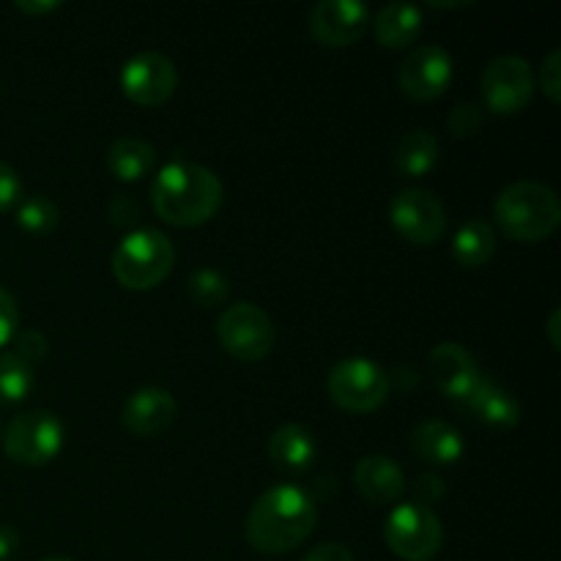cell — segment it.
<instances>
[{"label": "cell", "mask_w": 561, "mask_h": 561, "mask_svg": "<svg viewBox=\"0 0 561 561\" xmlns=\"http://www.w3.org/2000/svg\"><path fill=\"white\" fill-rule=\"evenodd\" d=\"M318 502L296 485H274L255 499L247 515V542L257 553L283 557L305 546L316 531Z\"/></svg>", "instance_id": "1"}, {"label": "cell", "mask_w": 561, "mask_h": 561, "mask_svg": "<svg viewBox=\"0 0 561 561\" xmlns=\"http://www.w3.org/2000/svg\"><path fill=\"white\" fill-rule=\"evenodd\" d=\"M222 181L206 164L173 159L151 184V206L173 228H201L222 208Z\"/></svg>", "instance_id": "2"}, {"label": "cell", "mask_w": 561, "mask_h": 561, "mask_svg": "<svg viewBox=\"0 0 561 561\" xmlns=\"http://www.w3.org/2000/svg\"><path fill=\"white\" fill-rule=\"evenodd\" d=\"M496 228L520 244L548 241L561 225L559 195L540 181H515L493 203Z\"/></svg>", "instance_id": "3"}, {"label": "cell", "mask_w": 561, "mask_h": 561, "mask_svg": "<svg viewBox=\"0 0 561 561\" xmlns=\"http://www.w3.org/2000/svg\"><path fill=\"white\" fill-rule=\"evenodd\" d=\"M175 247L162 230L137 228L121 239L113 252V277L126 290H153L170 277Z\"/></svg>", "instance_id": "4"}, {"label": "cell", "mask_w": 561, "mask_h": 561, "mask_svg": "<svg viewBox=\"0 0 561 561\" xmlns=\"http://www.w3.org/2000/svg\"><path fill=\"white\" fill-rule=\"evenodd\" d=\"M327 392L332 403L348 414H373L389 400L392 381L387 370L373 359L348 356L329 370Z\"/></svg>", "instance_id": "5"}, {"label": "cell", "mask_w": 561, "mask_h": 561, "mask_svg": "<svg viewBox=\"0 0 561 561\" xmlns=\"http://www.w3.org/2000/svg\"><path fill=\"white\" fill-rule=\"evenodd\" d=\"M64 422L53 411L44 409L22 411L0 433L5 458L20 466H31V469L53 463L64 449Z\"/></svg>", "instance_id": "6"}, {"label": "cell", "mask_w": 561, "mask_h": 561, "mask_svg": "<svg viewBox=\"0 0 561 561\" xmlns=\"http://www.w3.org/2000/svg\"><path fill=\"white\" fill-rule=\"evenodd\" d=\"M383 542L403 561H431L444 546L442 518L416 502L394 504L383 520Z\"/></svg>", "instance_id": "7"}, {"label": "cell", "mask_w": 561, "mask_h": 561, "mask_svg": "<svg viewBox=\"0 0 561 561\" xmlns=\"http://www.w3.org/2000/svg\"><path fill=\"white\" fill-rule=\"evenodd\" d=\"M217 340L225 354L239 362H261L277 345V329L266 310L252 301H236L217 318Z\"/></svg>", "instance_id": "8"}, {"label": "cell", "mask_w": 561, "mask_h": 561, "mask_svg": "<svg viewBox=\"0 0 561 561\" xmlns=\"http://www.w3.org/2000/svg\"><path fill=\"white\" fill-rule=\"evenodd\" d=\"M535 69L520 55H499V58H493L485 66L480 80L485 107L491 113L504 115V118L524 113L529 107L531 96H535Z\"/></svg>", "instance_id": "9"}, {"label": "cell", "mask_w": 561, "mask_h": 561, "mask_svg": "<svg viewBox=\"0 0 561 561\" xmlns=\"http://www.w3.org/2000/svg\"><path fill=\"white\" fill-rule=\"evenodd\" d=\"M389 222L409 244L431 247L447 233V208L431 190L409 186L389 201Z\"/></svg>", "instance_id": "10"}, {"label": "cell", "mask_w": 561, "mask_h": 561, "mask_svg": "<svg viewBox=\"0 0 561 561\" xmlns=\"http://www.w3.org/2000/svg\"><path fill=\"white\" fill-rule=\"evenodd\" d=\"M455 60L442 44H420L405 53L398 66V85L414 102H436L449 91Z\"/></svg>", "instance_id": "11"}, {"label": "cell", "mask_w": 561, "mask_h": 561, "mask_svg": "<svg viewBox=\"0 0 561 561\" xmlns=\"http://www.w3.org/2000/svg\"><path fill=\"white\" fill-rule=\"evenodd\" d=\"M118 82L129 102L140 104V107H162L179 88V71L168 55L146 49L126 60Z\"/></svg>", "instance_id": "12"}, {"label": "cell", "mask_w": 561, "mask_h": 561, "mask_svg": "<svg viewBox=\"0 0 561 561\" xmlns=\"http://www.w3.org/2000/svg\"><path fill=\"white\" fill-rule=\"evenodd\" d=\"M370 27V9L359 0H321L310 11V33L329 49L359 42Z\"/></svg>", "instance_id": "13"}, {"label": "cell", "mask_w": 561, "mask_h": 561, "mask_svg": "<svg viewBox=\"0 0 561 561\" xmlns=\"http://www.w3.org/2000/svg\"><path fill=\"white\" fill-rule=\"evenodd\" d=\"M179 416V403L162 387H140L126 398L121 409V425L137 438H153L170 431Z\"/></svg>", "instance_id": "14"}, {"label": "cell", "mask_w": 561, "mask_h": 561, "mask_svg": "<svg viewBox=\"0 0 561 561\" xmlns=\"http://www.w3.org/2000/svg\"><path fill=\"white\" fill-rule=\"evenodd\" d=\"M427 373L438 392L460 403L482 378L474 354L460 343H438L427 356Z\"/></svg>", "instance_id": "15"}, {"label": "cell", "mask_w": 561, "mask_h": 561, "mask_svg": "<svg viewBox=\"0 0 561 561\" xmlns=\"http://www.w3.org/2000/svg\"><path fill=\"white\" fill-rule=\"evenodd\" d=\"M455 405H458L460 411H466V414L474 416L477 422H482V425L496 427V431H510V427L518 425L520 414H524L518 398H515L510 389H504L502 383L491 381V378L485 376H482L480 381H477V387Z\"/></svg>", "instance_id": "16"}, {"label": "cell", "mask_w": 561, "mask_h": 561, "mask_svg": "<svg viewBox=\"0 0 561 561\" xmlns=\"http://www.w3.org/2000/svg\"><path fill=\"white\" fill-rule=\"evenodd\" d=\"M354 488L365 502L378 507L398 504L405 493V471L389 455H367L356 463Z\"/></svg>", "instance_id": "17"}, {"label": "cell", "mask_w": 561, "mask_h": 561, "mask_svg": "<svg viewBox=\"0 0 561 561\" xmlns=\"http://www.w3.org/2000/svg\"><path fill=\"white\" fill-rule=\"evenodd\" d=\"M409 447L422 463L455 466L466 453V442L458 427L444 420H425L411 431Z\"/></svg>", "instance_id": "18"}, {"label": "cell", "mask_w": 561, "mask_h": 561, "mask_svg": "<svg viewBox=\"0 0 561 561\" xmlns=\"http://www.w3.org/2000/svg\"><path fill=\"white\" fill-rule=\"evenodd\" d=\"M268 458L279 471L288 474H305L316 466L318 460V442L305 425L299 422H288L279 425L277 431L268 436Z\"/></svg>", "instance_id": "19"}, {"label": "cell", "mask_w": 561, "mask_h": 561, "mask_svg": "<svg viewBox=\"0 0 561 561\" xmlns=\"http://www.w3.org/2000/svg\"><path fill=\"white\" fill-rule=\"evenodd\" d=\"M422 25H425V16L422 9L414 3H389L373 20V33H376V42L383 49H411V44L420 38Z\"/></svg>", "instance_id": "20"}, {"label": "cell", "mask_w": 561, "mask_h": 561, "mask_svg": "<svg viewBox=\"0 0 561 561\" xmlns=\"http://www.w3.org/2000/svg\"><path fill=\"white\" fill-rule=\"evenodd\" d=\"M499 250V239H496V228H493L488 219L474 217V219H466L453 236V257L460 268H474L488 266L493 261Z\"/></svg>", "instance_id": "21"}, {"label": "cell", "mask_w": 561, "mask_h": 561, "mask_svg": "<svg viewBox=\"0 0 561 561\" xmlns=\"http://www.w3.org/2000/svg\"><path fill=\"white\" fill-rule=\"evenodd\" d=\"M104 164H107L110 175L124 184H135V181L146 179L157 164V148L142 137H118L113 146L104 153Z\"/></svg>", "instance_id": "22"}, {"label": "cell", "mask_w": 561, "mask_h": 561, "mask_svg": "<svg viewBox=\"0 0 561 561\" xmlns=\"http://www.w3.org/2000/svg\"><path fill=\"white\" fill-rule=\"evenodd\" d=\"M438 140L433 131L427 129H411L394 146V168L400 175L409 179H425L433 168L438 164Z\"/></svg>", "instance_id": "23"}, {"label": "cell", "mask_w": 561, "mask_h": 561, "mask_svg": "<svg viewBox=\"0 0 561 561\" xmlns=\"http://www.w3.org/2000/svg\"><path fill=\"white\" fill-rule=\"evenodd\" d=\"M36 387V373L11 351H0V403H22Z\"/></svg>", "instance_id": "24"}, {"label": "cell", "mask_w": 561, "mask_h": 561, "mask_svg": "<svg viewBox=\"0 0 561 561\" xmlns=\"http://www.w3.org/2000/svg\"><path fill=\"white\" fill-rule=\"evenodd\" d=\"M16 225H20L25 233L33 236H47L58 228L60 211L47 195H27L20 197L16 203Z\"/></svg>", "instance_id": "25"}, {"label": "cell", "mask_w": 561, "mask_h": 561, "mask_svg": "<svg viewBox=\"0 0 561 561\" xmlns=\"http://www.w3.org/2000/svg\"><path fill=\"white\" fill-rule=\"evenodd\" d=\"M186 296L203 310H214V307H222L228 301L230 283L217 268H195L186 279Z\"/></svg>", "instance_id": "26"}, {"label": "cell", "mask_w": 561, "mask_h": 561, "mask_svg": "<svg viewBox=\"0 0 561 561\" xmlns=\"http://www.w3.org/2000/svg\"><path fill=\"white\" fill-rule=\"evenodd\" d=\"M447 126L455 137H460V140H466V137H474L477 131L485 126V110L474 102L455 104L453 113H449V118H447Z\"/></svg>", "instance_id": "27"}, {"label": "cell", "mask_w": 561, "mask_h": 561, "mask_svg": "<svg viewBox=\"0 0 561 561\" xmlns=\"http://www.w3.org/2000/svg\"><path fill=\"white\" fill-rule=\"evenodd\" d=\"M11 343H14V351H11V354L20 356V359L27 362L31 367L36 365V362H42L49 351L47 337H44L38 329H25V332H16Z\"/></svg>", "instance_id": "28"}, {"label": "cell", "mask_w": 561, "mask_h": 561, "mask_svg": "<svg viewBox=\"0 0 561 561\" xmlns=\"http://www.w3.org/2000/svg\"><path fill=\"white\" fill-rule=\"evenodd\" d=\"M540 91L546 93L548 102L559 104L561 102V49L553 47L546 55L540 66Z\"/></svg>", "instance_id": "29"}, {"label": "cell", "mask_w": 561, "mask_h": 561, "mask_svg": "<svg viewBox=\"0 0 561 561\" xmlns=\"http://www.w3.org/2000/svg\"><path fill=\"white\" fill-rule=\"evenodd\" d=\"M16 332H20V310H16L14 296L0 285V348L9 345Z\"/></svg>", "instance_id": "30"}, {"label": "cell", "mask_w": 561, "mask_h": 561, "mask_svg": "<svg viewBox=\"0 0 561 561\" xmlns=\"http://www.w3.org/2000/svg\"><path fill=\"white\" fill-rule=\"evenodd\" d=\"M22 197V181L11 164L0 162V214L11 211Z\"/></svg>", "instance_id": "31"}, {"label": "cell", "mask_w": 561, "mask_h": 561, "mask_svg": "<svg viewBox=\"0 0 561 561\" xmlns=\"http://www.w3.org/2000/svg\"><path fill=\"white\" fill-rule=\"evenodd\" d=\"M444 493H447V485H444V480L438 474L416 477V482H414V502L416 504L433 510V504L442 502Z\"/></svg>", "instance_id": "32"}, {"label": "cell", "mask_w": 561, "mask_h": 561, "mask_svg": "<svg viewBox=\"0 0 561 561\" xmlns=\"http://www.w3.org/2000/svg\"><path fill=\"white\" fill-rule=\"evenodd\" d=\"M137 214H140V208H137V203L129 195H113V201H110V219H113V225L129 228V225H135Z\"/></svg>", "instance_id": "33"}, {"label": "cell", "mask_w": 561, "mask_h": 561, "mask_svg": "<svg viewBox=\"0 0 561 561\" xmlns=\"http://www.w3.org/2000/svg\"><path fill=\"white\" fill-rule=\"evenodd\" d=\"M301 561H356V559L343 542H321V546L310 548V551L301 557Z\"/></svg>", "instance_id": "34"}, {"label": "cell", "mask_w": 561, "mask_h": 561, "mask_svg": "<svg viewBox=\"0 0 561 561\" xmlns=\"http://www.w3.org/2000/svg\"><path fill=\"white\" fill-rule=\"evenodd\" d=\"M14 9L27 16H47L53 14V11H58L60 3L58 0H16Z\"/></svg>", "instance_id": "35"}, {"label": "cell", "mask_w": 561, "mask_h": 561, "mask_svg": "<svg viewBox=\"0 0 561 561\" xmlns=\"http://www.w3.org/2000/svg\"><path fill=\"white\" fill-rule=\"evenodd\" d=\"M20 548V535L11 526H0V561H9Z\"/></svg>", "instance_id": "36"}, {"label": "cell", "mask_w": 561, "mask_h": 561, "mask_svg": "<svg viewBox=\"0 0 561 561\" xmlns=\"http://www.w3.org/2000/svg\"><path fill=\"white\" fill-rule=\"evenodd\" d=\"M559 318H561L559 310H553L551 318H548V337H551V348L553 351H557L559 345H561V340H559Z\"/></svg>", "instance_id": "37"}, {"label": "cell", "mask_w": 561, "mask_h": 561, "mask_svg": "<svg viewBox=\"0 0 561 561\" xmlns=\"http://www.w3.org/2000/svg\"><path fill=\"white\" fill-rule=\"evenodd\" d=\"M466 5H471L469 0L466 3H436V0H431V9H466Z\"/></svg>", "instance_id": "38"}, {"label": "cell", "mask_w": 561, "mask_h": 561, "mask_svg": "<svg viewBox=\"0 0 561 561\" xmlns=\"http://www.w3.org/2000/svg\"><path fill=\"white\" fill-rule=\"evenodd\" d=\"M42 561H71V559H64V557H47V559H42Z\"/></svg>", "instance_id": "39"}, {"label": "cell", "mask_w": 561, "mask_h": 561, "mask_svg": "<svg viewBox=\"0 0 561 561\" xmlns=\"http://www.w3.org/2000/svg\"><path fill=\"white\" fill-rule=\"evenodd\" d=\"M0 433H3V431H0Z\"/></svg>", "instance_id": "40"}]
</instances>
